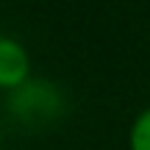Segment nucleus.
<instances>
[{"label":"nucleus","mask_w":150,"mask_h":150,"mask_svg":"<svg viewBox=\"0 0 150 150\" xmlns=\"http://www.w3.org/2000/svg\"><path fill=\"white\" fill-rule=\"evenodd\" d=\"M128 150H150V106H145L128 128Z\"/></svg>","instance_id":"obj_3"},{"label":"nucleus","mask_w":150,"mask_h":150,"mask_svg":"<svg viewBox=\"0 0 150 150\" xmlns=\"http://www.w3.org/2000/svg\"><path fill=\"white\" fill-rule=\"evenodd\" d=\"M31 78V53L14 36H0V89L14 92Z\"/></svg>","instance_id":"obj_2"},{"label":"nucleus","mask_w":150,"mask_h":150,"mask_svg":"<svg viewBox=\"0 0 150 150\" xmlns=\"http://www.w3.org/2000/svg\"><path fill=\"white\" fill-rule=\"evenodd\" d=\"M8 111L20 122L28 125H42L53 122L64 111V95L56 83L39 78H28L22 86L8 92Z\"/></svg>","instance_id":"obj_1"}]
</instances>
